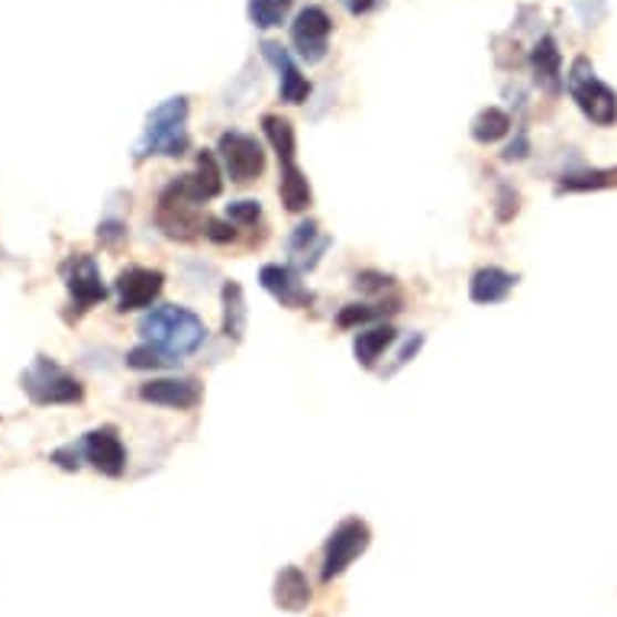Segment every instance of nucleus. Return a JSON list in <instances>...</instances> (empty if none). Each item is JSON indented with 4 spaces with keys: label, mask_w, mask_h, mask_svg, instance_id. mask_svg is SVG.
I'll return each instance as SVG.
<instances>
[{
    "label": "nucleus",
    "mask_w": 617,
    "mask_h": 617,
    "mask_svg": "<svg viewBox=\"0 0 617 617\" xmlns=\"http://www.w3.org/2000/svg\"><path fill=\"white\" fill-rule=\"evenodd\" d=\"M398 340V330L391 323H372L369 330H359L356 340H352V352H356V362L362 369H376L382 352Z\"/></svg>",
    "instance_id": "20"
},
{
    "label": "nucleus",
    "mask_w": 617,
    "mask_h": 617,
    "mask_svg": "<svg viewBox=\"0 0 617 617\" xmlns=\"http://www.w3.org/2000/svg\"><path fill=\"white\" fill-rule=\"evenodd\" d=\"M379 3H385V0H343V7H347L352 17H362V13H372Z\"/></svg>",
    "instance_id": "33"
},
{
    "label": "nucleus",
    "mask_w": 617,
    "mask_h": 617,
    "mask_svg": "<svg viewBox=\"0 0 617 617\" xmlns=\"http://www.w3.org/2000/svg\"><path fill=\"white\" fill-rule=\"evenodd\" d=\"M263 55H266V62H271L275 72H278V94H281V101L285 104H305L310 97V81L301 75V69L291 59V52L285 45H278V42H263Z\"/></svg>",
    "instance_id": "14"
},
{
    "label": "nucleus",
    "mask_w": 617,
    "mask_h": 617,
    "mask_svg": "<svg viewBox=\"0 0 617 617\" xmlns=\"http://www.w3.org/2000/svg\"><path fill=\"white\" fill-rule=\"evenodd\" d=\"M65 285H69V295H72V305L78 310H91L94 305H101L107 298V285L101 278V269L91 256L78 253L65 263Z\"/></svg>",
    "instance_id": "11"
},
{
    "label": "nucleus",
    "mask_w": 617,
    "mask_h": 617,
    "mask_svg": "<svg viewBox=\"0 0 617 617\" xmlns=\"http://www.w3.org/2000/svg\"><path fill=\"white\" fill-rule=\"evenodd\" d=\"M275 605L281 611H291V615L305 611L310 605V582L298 566H285L275 576Z\"/></svg>",
    "instance_id": "17"
},
{
    "label": "nucleus",
    "mask_w": 617,
    "mask_h": 617,
    "mask_svg": "<svg viewBox=\"0 0 617 617\" xmlns=\"http://www.w3.org/2000/svg\"><path fill=\"white\" fill-rule=\"evenodd\" d=\"M263 130H266L271 150H275V155H278V165H281L278 197H281L285 210H291V214L308 210L313 194H310L308 175L298 168V158H295V155H298L295 153L298 143H295V126H291V120H285V116L278 114H266L263 116Z\"/></svg>",
    "instance_id": "3"
},
{
    "label": "nucleus",
    "mask_w": 617,
    "mask_h": 617,
    "mask_svg": "<svg viewBox=\"0 0 617 617\" xmlns=\"http://www.w3.org/2000/svg\"><path fill=\"white\" fill-rule=\"evenodd\" d=\"M200 382L197 379H153L140 385V401L172 408V411H192L200 404Z\"/></svg>",
    "instance_id": "13"
},
{
    "label": "nucleus",
    "mask_w": 617,
    "mask_h": 617,
    "mask_svg": "<svg viewBox=\"0 0 617 617\" xmlns=\"http://www.w3.org/2000/svg\"><path fill=\"white\" fill-rule=\"evenodd\" d=\"M55 465H62V469H69V472H75L81 460H84V453H81V443H69V446H62V450H55L52 456H49Z\"/></svg>",
    "instance_id": "28"
},
{
    "label": "nucleus",
    "mask_w": 617,
    "mask_h": 617,
    "mask_svg": "<svg viewBox=\"0 0 617 617\" xmlns=\"http://www.w3.org/2000/svg\"><path fill=\"white\" fill-rule=\"evenodd\" d=\"M421 347H424V337H421V333H414V340H408V343H404V349L398 352V359H394V366L388 369L385 376H394V372H398L401 366H408V362H411V359L418 356V349H421Z\"/></svg>",
    "instance_id": "30"
},
{
    "label": "nucleus",
    "mask_w": 617,
    "mask_h": 617,
    "mask_svg": "<svg viewBox=\"0 0 617 617\" xmlns=\"http://www.w3.org/2000/svg\"><path fill=\"white\" fill-rule=\"evenodd\" d=\"M217 155H220L224 172H227L233 185H249L266 172V150L249 133H239V130L224 133L220 143H217Z\"/></svg>",
    "instance_id": "7"
},
{
    "label": "nucleus",
    "mask_w": 617,
    "mask_h": 617,
    "mask_svg": "<svg viewBox=\"0 0 617 617\" xmlns=\"http://www.w3.org/2000/svg\"><path fill=\"white\" fill-rule=\"evenodd\" d=\"M511 133V116L504 114L502 107H485L482 114L472 120V140L489 146V143H498Z\"/></svg>",
    "instance_id": "22"
},
{
    "label": "nucleus",
    "mask_w": 617,
    "mask_h": 617,
    "mask_svg": "<svg viewBox=\"0 0 617 617\" xmlns=\"http://www.w3.org/2000/svg\"><path fill=\"white\" fill-rule=\"evenodd\" d=\"M372 543V531L362 517H347L337 524V531L327 537L323 546V563H320V582L340 579L349 566L369 549Z\"/></svg>",
    "instance_id": "6"
},
{
    "label": "nucleus",
    "mask_w": 617,
    "mask_h": 617,
    "mask_svg": "<svg viewBox=\"0 0 617 617\" xmlns=\"http://www.w3.org/2000/svg\"><path fill=\"white\" fill-rule=\"evenodd\" d=\"M566 88H569V94H573V101L579 104V111L592 123H598V126H611L617 120V94L601 81V78L595 75V69H592V62L579 55L576 62H573V69H569V75H566Z\"/></svg>",
    "instance_id": "4"
},
{
    "label": "nucleus",
    "mask_w": 617,
    "mask_h": 617,
    "mask_svg": "<svg viewBox=\"0 0 617 617\" xmlns=\"http://www.w3.org/2000/svg\"><path fill=\"white\" fill-rule=\"evenodd\" d=\"M356 288H359V291L376 295V291H385V288H391V278H388V275H379V271H362V275H356Z\"/></svg>",
    "instance_id": "29"
},
{
    "label": "nucleus",
    "mask_w": 617,
    "mask_h": 617,
    "mask_svg": "<svg viewBox=\"0 0 617 617\" xmlns=\"http://www.w3.org/2000/svg\"><path fill=\"white\" fill-rule=\"evenodd\" d=\"M192 146L188 136V97H168L158 104L153 114L146 116L143 140L136 143V162L150 155H165V158H182Z\"/></svg>",
    "instance_id": "2"
},
{
    "label": "nucleus",
    "mask_w": 617,
    "mask_h": 617,
    "mask_svg": "<svg viewBox=\"0 0 617 617\" xmlns=\"http://www.w3.org/2000/svg\"><path fill=\"white\" fill-rule=\"evenodd\" d=\"M165 192L175 194L178 200L192 204V207H200L214 197H220L224 192V172L217 165V155L214 153H197V162L188 175H178L175 182L165 185Z\"/></svg>",
    "instance_id": "8"
},
{
    "label": "nucleus",
    "mask_w": 617,
    "mask_h": 617,
    "mask_svg": "<svg viewBox=\"0 0 617 617\" xmlns=\"http://www.w3.org/2000/svg\"><path fill=\"white\" fill-rule=\"evenodd\" d=\"M140 337L150 347L162 349L172 359L185 362V356H192V352L204 347L207 327H204V320L194 310L178 308V305H162V308L150 310L140 320Z\"/></svg>",
    "instance_id": "1"
},
{
    "label": "nucleus",
    "mask_w": 617,
    "mask_h": 617,
    "mask_svg": "<svg viewBox=\"0 0 617 617\" xmlns=\"http://www.w3.org/2000/svg\"><path fill=\"white\" fill-rule=\"evenodd\" d=\"M20 385L33 398V404H78L84 398V388L75 376H69L59 362L45 356H39L20 376Z\"/></svg>",
    "instance_id": "5"
},
{
    "label": "nucleus",
    "mask_w": 617,
    "mask_h": 617,
    "mask_svg": "<svg viewBox=\"0 0 617 617\" xmlns=\"http://www.w3.org/2000/svg\"><path fill=\"white\" fill-rule=\"evenodd\" d=\"M162 285H165V275L158 269H143V266H133V269H123L116 275V310L126 313V310H143L153 308L155 298L162 295Z\"/></svg>",
    "instance_id": "10"
},
{
    "label": "nucleus",
    "mask_w": 617,
    "mask_h": 617,
    "mask_svg": "<svg viewBox=\"0 0 617 617\" xmlns=\"http://www.w3.org/2000/svg\"><path fill=\"white\" fill-rule=\"evenodd\" d=\"M327 246H330V239L320 236L317 224L308 220V224L295 227V233H291V239H288V256H291L295 269L310 271L317 269V263H320V256L327 253Z\"/></svg>",
    "instance_id": "16"
},
{
    "label": "nucleus",
    "mask_w": 617,
    "mask_h": 617,
    "mask_svg": "<svg viewBox=\"0 0 617 617\" xmlns=\"http://www.w3.org/2000/svg\"><path fill=\"white\" fill-rule=\"evenodd\" d=\"M259 285L269 291L281 308H308L310 301H313V295L301 285L298 271L291 269V266H275V263H271V266H263V271H259Z\"/></svg>",
    "instance_id": "15"
},
{
    "label": "nucleus",
    "mask_w": 617,
    "mask_h": 617,
    "mask_svg": "<svg viewBox=\"0 0 617 617\" xmlns=\"http://www.w3.org/2000/svg\"><path fill=\"white\" fill-rule=\"evenodd\" d=\"M126 366H130V369L146 372V369H172V366H178V359H172L168 352L150 347V343H143V347H136L126 352Z\"/></svg>",
    "instance_id": "26"
},
{
    "label": "nucleus",
    "mask_w": 617,
    "mask_h": 617,
    "mask_svg": "<svg viewBox=\"0 0 617 617\" xmlns=\"http://www.w3.org/2000/svg\"><path fill=\"white\" fill-rule=\"evenodd\" d=\"M330 33H333V23L327 17L323 7H305L295 23H291V42L298 49V55L308 62V65H317L327 59V42H330Z\"/></svg>",
    "instance_id": "9"
},
{
    "label": "nucleus",
    "mask_w": 617,
    "mask_h": 617,
    "mask_svg": "<svg viewBox=\"0 0 617 617\" xmlns=\"http://www.w3.org/2000/svg\"><path fill=\"white\" fill-rule=\"evenodd\" d=\"M531 69H534V78H537V84H541L543 91L559 94V88H563V55H559V49H556V39L543 37L541 42L534 45V52H531Z\"/></svg>",
    "instance_id": "19"
},
{
    "label": "nucleus",
    "mask_w": 617,
    "mask_h": 617,
    "mask_svg": "<svg viewBox=\"0 0 617 617\" xmlns=\"http://www.w3.org/2000/svg\"><path fill=\"white\" fill-rule=\"evenodd\" d=\"M291 7H295V0H249L246 13L256 30H275L288 20Z\"/></svg>",
    "instance_id": "23"
},
{
    "label": "nucleus",
    "mask_w": 617,
    "mask_h": 617,
    "mask_svg": "<svg viewBox=\"0 0 617 617\" xmlns=\"http://www.w3.org/2000/svg\"><path fill=\"white\" fill-rule=\"evenodd\" d=\"M263 217V207H259V200H230L227 204V220H230L233 227H253L256 220Z\"/></svg>",
    "instance_id": "27"
},
{
    "label": "nucleus",
    "mask_w": 617,
    "mask_h": 617,
    "mask_svg": "<svg viewBox=\"0 0 617 617\" xmlns=\"http://www.w3.org/2000/svg\"><path fill=\"white\" fill-rule=\"evenodd\" d=\"M514 285H517V278L511 271L498 269V266H489V269H479L472 275L469 298L475 305H502Z\"/></svg>",
    "instance_id": "18"
},
{
    "label": "nucleus",
    "mask_w": 617,
    "mask_h": 617,
    "mask_svg": "<svg viewBox=\"0 0 617 617\" xmlns=\"http://www.w3.org/2000/svg\"><path fill=\"white\" fill-rule=\"evenodd\" d=\"M617 185V168H595V172H573L559 178L556 192H598V188H615Z\"/></svg>",
    "instance_id": "24"
},
{
    "label": "nucleus",
    "mask_w": 617,
    "mask_h": 617,
    "mask_svg": "<svg viewBox=\"0 0 617 617\" xmlns=\"http://www.w3.org/2000/svg\"><path fill=\"white\" fill-rule=\"evenodd\" d=\"M81 453H84V460L94 465L97 472H104L111 479L123 475V469H126V450H123L120 433H116L114 426H97V430L84 433Z\"/></svg>",
    "instance_id": "12"
},
{
    "label": "nucleus",
    "mask_w": 617,
    "mask_h": 617,
    "mask_svg": "<svg viewBox=\"0 0 617 617\" xmlns=\"http://www.w3.org/2000/svg\"><path fill=\"white\" fill-rule=\"evenodd\" d=\"M224 333L230 337L233 343H239L243 333H246V298H243V288L236 281L224 285Z\"/></svg>",
    "instance_id": "21"
},
{
    "label": "nucleus",
    "mask_w": 617,
    "mask_h": 617,
    "mask_svg": "<svg viewBox=\"0 0 617 617\" xmlns=\"http://www.w3.org/2000/svg\"><path fill=\"white\" fill-rule=\"evenodd\" d=\"M391 310L398 308H382V305H347V308L337 313V327H340V330H352V327H362V323H379Z\"/></svg>",
    "instance_id": "25"
},
{
    "label": "nucleus",
    "mask_w": 617,
    "mask_h": 617,
    "mask_svg": "<svg viewBox=\"0 0 617 617\" xmlns=\"http://www.w3.org/2000/svg\"><path fill=\"white\" fill-rule=\"evenodd\" d=\"M204 236L214 239V243H233V239H236V230H233L230 220H227V224H220V220H207Z\"/></svg>",
    "instance_id": "31"
},
{
    "label": "nucleus",
    "mask_w": 617,
    "mask_h": 617,
    "mask_svg": "<svg viewBox=\"0 0 617 617\" xmlns=\"http://www.w3.org/2000/svg\"><path fill=\"white\" fill-rule=\"evenodd\" d=\"M97 239H101L104 246H116L120 239H126V230H123L120 220H104V224L97 227Z\"/></svg>",
    "instance_id": "32"
}]
</instances>
